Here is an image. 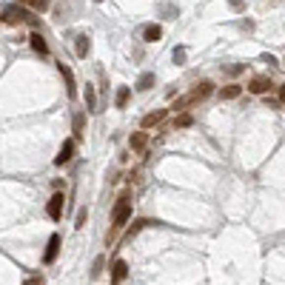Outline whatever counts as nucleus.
<instances>
[{
  "label": "nucleus",
  "mask_w": 285,
  "mask_h": 285,
  "mask_svg": "<svg viewBox=\"0 0 285 285\" xmlns=\"http://www.w3.org/2000/svg\"><path fill=\"white\" fill-rule=\"evenodd\" d=\"M214 92V83H208V80H203L200 86H194L189 95H183V97H177L174 103H171V111H186V109H191V106H197V103H203L205 97Z\"/></svg>",
  "instance_id": "1"
},
{
  "label": "nucleus",
  "mask_w": 285,
  "mask_h": 285,
  "mask_svg": "<svg viewBox=\"0 0 285 285\" xmlns=\"http://www.w3.org/2000/svg\"><path fill=\"white\" fill-rule=\"evenodd\" d=\"M128 220H131V191H123L117 205H114V211H111V225H114V231L123 228Z\"/></svg>",
  "instance_id": "2"
},
{
  "label": "nucleus",
  "mask_w": 285,
  "mask_h": 285,
  "mask_svg": "<svg viewBox=\"0 0 285 285\" xmlns=\"http://www.w3.org/2000/svg\"><path fill=\"white\" fill-rule=\"evenodd\" d=\"M0 20H3L6 26H20V23L29 20V12L20 3H12V6H6V9H0Z\"/></svg>",
  "instance_id": "3"
},
{
  "label": "nucleus",
  "mask_w": 285,
  "mask_h": 285,
  "mask_svg": "<svg viewBox=\"0 0 285 285\" xmlns=\"http://www.w3.org/2000/svg\"><path fill=\"white\" fill-rule=\"evenodd\" d=\"M63 205H66V197L57 191L55 197L49 200V205H46V214H49L52 220H60V217H63Z\"/></svg>",
  "instance_id": "4"
},
{
  "label": "nucleus",
  "mask_w": 285,
  "mask_h": 285,
  "mask_svg": "<svg viewBox=\"0 0 285 285\" xmlns=\"http://www.w3.org/2000/svg\"><path fill=\"white\" fill-rule=\"evenodd\" d=\"M248 92H251V95H268V92H271V80H268L265 74H257V77H251V83H248Z\"/></svg>",
  "instance_id": "5"
},
{
  "label": "nucleus",
  "mask_w": 285,
  "mask_h": 285,
  "mask_svg": "<svg viewBox=\"0 0 285 285\" xmlns=\"http://www.w3.org/2000/svg\"><path fill=\"white\" fill-rule=\"evenodd\" d=\"M165 114H168V109H157V111H149L143 120H140V126H143V131H149V128H154V126H160V123L165 120Z\"/></svg>",
  "instance_id": "6"
},
{
  "label": "nucleus",
  "mask_w": 285,
  "mask_h": 285,
  "mask_svg": "<svg viewBox=\"0 0 285 285\" xmlns=\"http://www.w3.org/2000/svg\"><path fill=\"white\" fill-rule=\"evenodd\" d=\"M60 243H63V240H60V234H52V237H49V245H46V254H43V262H46V265H52V262L57 259Z\"/></svg>",
  "instance_id": "7"
},
{
  "label": "nucleus",
  "mask_w": 285,
  "mask_h": 285,
  "mask_svg": "<svg viewBox=\"0 0 285 285\" xmlns=\"http://www.w3.org/2000/svg\"><path fill=\"white\" fill-rule=\"evenodd\" d=\"M128 146H131V151L143 154V151L149 149V131H134V134L128 137Z\"/></svg>",
  "instance_id": "8"
},
{
  "label": "nucleus",
  "mask_w": 285,
  "mask_h": 285,
  "mask_svg": "<svg viewBox=\"0 0 285 285\" xmlns=\"http://www.w3.org/2000/svg\"><path fill=\"white\" fill-rule=\"evenodd\" d=\"M57 68H60L63 80H66V95H68V97H77V83H74V74H71V68H68L66 63H57Z\"/></svg>",
  "instance_id": "9"
},
{
  "label": "nucleus",
  "mask_w": 285,
  "mask_h": 285,
  "mask_svg": "<svg viewBox=\"0 0 285 285\" xmlns=\"http://www.w3.org/2000/svg\"><path fill=\"white\" fill-rule=\"evenodd\" d=\"M74 146H77V143H74V140H71V137H68L66 143H63V146H60V154H57V157H55V165H66L68 160H71V157H74Z\"/></svg>",
  "instance_id": "10"
},
{
  "label": "nucleus",
  "mask_w": 285,
  "mask_h": 285,
  "mask_svg": "<svg viewBox=\"0 0 285 285\" xmlns=\"http://www.w3.org/2000/svg\"><path fill=\"white\" fill-rule=\"evenodd\" d=\"M126 277H128V265H126V259H114V265H111V280H114V285H120Z\"/></svg>",
  "instance_id": "11"
},
{
  "label": "nucleus",
  "mask_w": 285,
  "mask_h": 285,
  "mask_svg": "<svg viewBox=\"0 0 285 285\" xmlns=\"http://www.w3.org/2000/svg\"><path fill=\"white\" fill-rule=\"evenodd\" d=\"M83 128H86V114H83V111H77V114H74V120H71V131H74V137H71V140H74V143H77L83 134H86Z\"/></svg>",
  "instance_id": "12"
},
{
  "label": "nucleus",
  "mask_w": 285,
  "mask_h": 285,
  "mask_svg": "<svg viewBox=\"0 0 285 285\" xmlns=\"http://www.w3.org/2000/svg\"><path fill=\"white\" fill-rule=\"evenodd\" d=\"M29 40H32V49H34L37 55H49V43H46V37H43L40 32H32Z\"/></svg>",
  "instance_id": "13"
},
{
  "label": "nucleus",
  "mask_w": 285,
  "mask_h": 285,
  "mask_svg": "<svg viewBox=\"0 0 285 285\" xmlns=\"http://www.w3.org/2000/svg\"><path fill=\"white\" fill-rule=\"evenodd\" d=\"M240 95H243V86H240V83H228V86L220 89V97H222V100H237Z\"/></svg>",
  "instance_id": "14"
},
{
  "label": "nucleus",
  "mask_w": 285,
  "mask_h": 285,
  "mask_svg": "<svg viewBox=\"0 0 285 285\" xmlns=\"http://www.w3.org/2000/svg\"><path fill=\"white\" fill-rule=\"evenodd\" d=\"M146 225H151V220H137L134 225H131V228L126 231V243H131V240H134L137 234H140V231L146 228Z\"/></svg>",
  "instance_id": "15"
},
{
  "label": "nucleus",
  "mask_w": 285,
  "mask_h": 285,
  "mask_svg": "<svg viewBox=\"0 0 285 285\" xmlns=\"http://www.w3.org/2000/svg\"><path fill=\"white\" fill-rule=\"evenodd\" d=\"M128 97H131V89H128V86H120V89H117V97H114L117 109H126V106H128Z\"/></svg>",
  "instance_id": "16"
},
{
  "label": "nucleus",
  "mask_w": 285,
  "mask_h": 285,
  "mask_svg": "<svg viewBox=\"0 0 285 285\" xmlns=\"http://www.w3.org/2000/svg\"><path fill=\"white\" fill-rule=\"evenodd\" d=\"M20 6H29V9H34V12H46L49 9V0H17Z\"/></svg>",
  "instance_id": "17"
},
{
  "label": "nucleus",
  "mask_w": 285,
  "mask_h": 285,
  "mask_svg": "<svg viewBox=\"0 0 285 285\" xmlns=\"http://www.w3.org/2000/svg\"><path fill=\"white\" fill-rule=\"evenodd\" d=\"M151 86H154V71H146V74H140V80H137V89H140V92H149Z\"/></svg>",
  "instance_id": "18"
},
{
  "label": "nucleus",
  "mask_w": 285,
  "mask_h": 285,
  "mask_svg": "<svg viewBox=\"0 0 285 285\" xmlns=\"http://www.w3.org/2000/svg\"><path fill=\"white\" fill-rule=\"evenodd\" d=\"M143 37H146L149 43L160 40V37H163V29H160V26H146V32H143Z\"/></svg>",
  "instance_id": "19"
},
{
  "label": "nucleus",
  "mask_w": 285,
  "mask_h": 285,
  "mask_svg": "<svg viewBox=\"0 0 285 285\" xmlns=\"http://www.w3.org/2000/svg\"><path fill=\"white\" fill-rule=\"evenodd\" d=\"M89 52H92V40H89L86 34H80V37H77V55H80V57H86Z\"/></svg>",
  "instance_id": "20"
},
{
  "label": "nucleus",
  "mask_w": 285,
  "mask_h": 285,
  "mask_svg": "<svg viewBox=\"0 0 285 285\" xmlns=\"http://www.w3.org/2000/svg\"><path fill=\"white\" fill-rule=\"evenodd\" d=\"M86 106H89L92 111H97V95H95V89H92L89 83H86Z\"/></svg>",
  "instance_id": "21"
},
{
  "label": "nucleus",
  "mask_w": 285,
  "mask_h": 285,
  "mask_svg": "<svg viewBox=\"0 0 285 285\" xmlns=\"http://www.w3.org/2000/svg\"><path fill=\"white\" fill-rule=\"evenodd\" d=\"M191 123H194L191 114H180V117H174V128H189Z\"/></svg>",
  "instance_id": "22"
},
{
  "label": "nucleus",
  "mask_w": 285,
  "mask_h": 285,
  "mask_svg": "<svg viewBox=\"0 0 285 285\" xmlns=\"http://www.w3.org/2000/svg\"><path fill=\"white\" fill-rule=\"evenodd\" d=\"M103 268H106V257H97L95 259V268H92V277H100Z\"/></svg>",
  "instance_id": "23"
},
{
  "label": "nucleus",
  "mask_w": 285,
  "mask_h": 285,
  "mask_svg": "<svg viewBox=\"0 0 285 285\" xmlns=\"http://www.w3.org/2000/svg\"><path fill=\"white\" fill-rule=\"evenodd\" d=\"M86 220H89V211L80 208V211H77V222H74V228H83V225H86Z\"/></svg>",
  "instance_id": "24"
},
{
  "label": "nucleus",
  "mask_w": 285,
  "mask_h": 285,
  "mask_svg": "<svg viewBox=\"0 0 285 285\" xmlns=\"http://www.w3.org/2000/svg\"><path fill=\"white\" fill-rule=\"evenodd\" d=\"M183 57H186V49H174V60H177V63H183Z\"/></svg>",
  "instance_id": "25"
},
{
  "label": "nucleus",
  "mask_w": 285,
  "mask_h": 285,
  "mask_svg": "<svg viewBox=\"0 0 285 285\" xmlns=\"http://www.w3.org/2000/svg\"><path fill=\"white\" fill-rule=\"evenodd\" d=\"M231 9H234V12H243V0H231Z\"/></svg>",
  "instance_id": "26"
},
{
  "label": "nucleus",
  "mask_w": 285,
  "mask_h": 285,
  "mask_svg": "<svg viewBox=\"0 0 285 285\" xmlns=\"http://www.w3.org/2000/svg\"><path fill=\"white\" fill-rule=\"evenodd\" d=\"M26 285H43V277H32V280H29Z\"/></svg>",
  "instance_id": "27"
},
{
  "label": "nucleus",
  "mask_w": 285,
  "mask_h": 285,
  "mask_svg": "<svg viewBox=\"0 0 285 285\" xmlns=\"http://www.w3.org/2000/svg\"><path fill=\"white\" fill-rule=\"evenodd\" d=\"M280 100L285 103V86H280Z\"/></svg>",
  "instance_id": "28"
},
{
  "label": "nucleus",
  "mask_w": 285,
  "mask_h": 285,
  "mask_svg": "<svg viewBox=\"0 0 285 285\" xmlns=\"http://www.w3.org/2000/svg\"><path fill=\"white\" fill-rule=\"evenodd\" d=\"M95 3H100V0H95Z\"/></svg>",
  "instance_id": "29"
}]
</instances>
